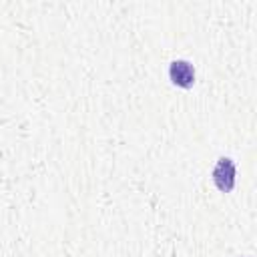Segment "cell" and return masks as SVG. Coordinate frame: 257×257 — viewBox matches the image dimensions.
I'll list each match as a JSON object with an SVG mask.
<instances>
[{
  "mask_svg": "<svg viewBox=\"0 0 257 257\" xmlns=\"http://www.w3.org/2000/svg\"><path fill=\"white\" fill-rule=\"evenodd\" d=\"M213 183L221 193H229L235 187V161L229 157H221L217 159L215 167H213Z\"/></svg>",
  "mask_w": 257,
  "mask_h": 257,
  "instance_id": "6da1fadb",
  "label": "cell"
},
{
  "mask_svg": "<svg viewBox=\"0 0 257 257\" xmlns=\"http://www.w3.org/2000/svg\"><path fill=\"white\" fill-rule=\"evenodd\" d=\"M169 78L179 88H191L195 84V66L189 60L177 58L169 64Z\"/></svg>",
  "mask_w": 257,
  "mask_h": 257,
  "instance_id": "7a4b0ae2",
  "label": "cell"
}]
</instances>
